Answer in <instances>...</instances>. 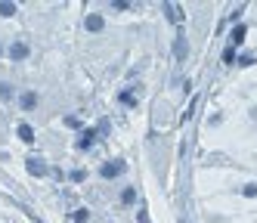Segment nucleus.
I'll list each match as a JSON object with an SVG mask.
<instances>
[{
    "label": "nucleus",
    "mask_w": 257,
    "mask_h": 223,
    "mask_svg": "<svg viewBox=\"0 0 257 223\" xmlns=\"http://www.w3.org/2000/svg\"><path fill=\"white\" fill-rule=\"evenodd\" d=\"M118 171H121V164H108V167H105V177H115Z\"/></svg>",
    "instance_id": "2"
},
{
    "label": "nucleus",
    "mask_w": 257,
    "mask_h": 223,
    "mask_svg": "<svg viewBox=\"0 0 257 223\" xmlns=\"http://www.w3.org/2000/svg\"><path fill=\"white\" fill-rule=\"evenodd\" d=\"M19 137H22L25 143H31V140H34V137H31V127H28V124H22V127H19Z\"/></svg>",
    "instance_id": "1"
}]
</instances>
